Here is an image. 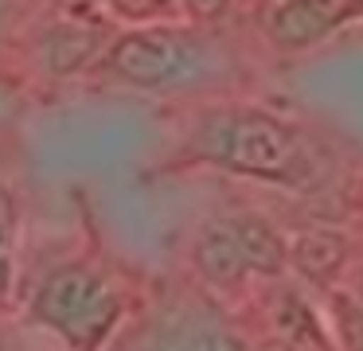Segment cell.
I'll list each match as a JSON object with an SVG mask.
<instances>
[{
  "label": "cell",
  "mask_w": 363,
  "mask_h": 351,
  "mask_svg": "<svg viewBox=\"0 0 363 351\" xmlns=\"http://www.w3.org/2000/svg\"><path fill=\"white\" fill-rule=\"evenodd\" d=\"M191 148L199 160H211L242 176L277 179V184H297L308 172L301 133L254 106H223L203 113L191 133Z\"/></svg>",
  "instance_id": "obj_1"
},
{
  "label": "cell",
  "mask_w": 363,
  "mask_h": 351,
  "mask_svg": "<svg viewBox=\"0 0 363 351\" xmlns=\"http://www.w3.org/2000/svg\"><path fill=\"white\" fill-rule=\"evenodd\" d=\"M102 70L113 74L118 82L137 86V90H168L184 86L203 74L207 59V39L188 28L160 20V23H141V28L118 35L106 47Z\"/></svg>",
  "instance_id": "obj_2"
},
{
  "label": "cell",
  "mask_w": 363,
  "mask_h": 351,
  "mask_svg": "<svg viewBox=\"0 0 363 351\" xmlns=\"http://www.w3.org/2000/svg\"><path fill=\"white\" fill-rule=\"evenodd\" d=\"M35 320L48 328H55L67 343L74 347H94V343L106 340V332L118 320V296L106 285L102 277H94L90 269H59L51 273L40 285L32 304Z\"/></svg>",
  "instance_id": "obj_3"
},
{
  "label": "cell",
  "mask_w": 363,
  "mask_h": 351,
  "mask_svg": "<svg viewBox=\"0 0 363 351\" xmlns=\"http://www.w3.org/2000/svg\"><path fill=\"white\" fill-rule=\"evenodd\" d=\"M359 16L363 0H274L266 8V35L281 51H308Z\"/></svg>",
  "instance_id": "obj_4"
},
{
  "label": "cell",
  "mask_w": 363,
  "mask_h": 351,
  "mask_svg": "<svg viewBox=\"0 0 363 351\" xmlns=\"http://www.w3.org/2000/svg\"><path fill=\"white\" fill-rule=\"evenodd\" d=\"M106 51V28L86 12H71L55 16L51 23H43L35 35V62L51 74H79L86 70L98 55Z\"/></svg>",
  "instance_id": "obj_5"
},
{
  "label": "cell",
  "mask_w": 363,
  "mask_h": 351,
  "mask_svg": "<svg viewBox=\"0 0 363 351\" xmlns=\"http://www.w3.org/2000/svg\"><path fill=\"white\" fill-rule=\"evenodd\" d=\"M196 265L207 281H215V285H238V281L250 273L242 262L235 230H230V218L227 223L203 226V234L196 238Z\"/></svg>",
  "instance_id": "obj_6"
},
{
  "label": "cell",
  "mask_w": 363,
  "mask_h": 351,
  "mask_svg": "<svg viewBox=\"0 0 363 351\" xmlns=\"http://www.w3.org/2000/svg\"><path fill=\"white\" fill-rule=\"evenodd\" d=\"M230 230L238 238L246 269H254V273H281L285 269L289 250H285V242L277 238V230L269 223H262L254 215H238V218H230Z\"/></svg>",
  "instance_id": "obj_7"
},
{
  "label": "cell",
  "mask_w": 363,
  "mask_h": 351,
  "mask_svg": "<svg viewBox=\"0 0 363 351\" xmlns=\"http://www.w3.org/2000/svg\"><path fill=\"white\" fill-rule=\"evenodd\" d=\"M347 242L336 230H305L293 242V265L313 281H328L344 265Z\"/></svg>",
  "instance_id": "obj_8"
},
{
  "label": "cell",
  "mask_w": 363,
  "mask_h": 351,
  "mask_svg": "<svg viewBox=\"0 0 363 351\" xmlns=\"http://www.w3.org/2000/svg\"><path fill=\"white\" fill-rule=\"evenodd\" d=\"M145 351H246V347L215 324H180L160 332Z\"/></svg>",
  "instance_id": "obj_9"
},
{
  "label": "cell",
  "mask_w": 363,
  "mask_h": 351,
  "mask_svg": "<svg viewBox=\"0 0 363 351\" xmlns=\"http://www.w3.org/2000/svg\"><path fill=\"white\" fill-rule=\"evenodd\" d=\"M277 328H281V335L293 343V347H301V351H324V340H320V332H316L308 308L301 301H293V296L281 304V312H277Z\"/></svg>",
  "instance_id": "obj_10"
},
{
  "label": "cell",
  "mask_w": 363,
  "mask_h": 351,
  "mask_svg": "<svg viewBox=\"0 0 363 351\" xmlns=\"http://www.w3.org/2000/svg\"><path fill=\"white\" fill-rule=\"evenodd\" d=\"M336 316H340V332H344L347 351H363V304H336Z\"/></svg>",
  "instance_id": "obj_11"
},
{
  "label": "cell",
  "mask_w": 363,
  "mask_h": 351,
  "mask_svg": "<svg viewBox=\"0 0 363 351\" xmlns=\"http://www.w3.org/2000/svg\"><path fill=\"white\" fill-rule=\"evenodd\" d=\"M230 4H235V0H176V8H180V12H188L191 20H199V23L219 20Z\"/></svg>",
  "instance_id": "obj_12"
},
{
  "label": "cell",
  "mask_w": 363,
  "mask_h": 351,
  "mask_svg": "<svg viewBox=\"0 0 363 351\" xmlns=\"http://www.w3.org/2000/svg\"><path fill=\"white\" fill-rule=\"evenodd\" d=\"M9 234H12V207L0 191V289L9 281Z\"/></svg>",
  "instance_id": "obj_13"
},
{
  "label": "cell",
  "mask_w": 363,
  "mask_h": 351,
  "mask_svg": "<svg viewBox=\"0 0 363 351\" xmlns=\"http://www.w3.org/2000/svg\"><path fill=\"white\" fill-rule=\"evenodd\" d=\"M16 4H20V0H0V35L9 31L12 16H16Z\"/></svg>",
  "instance_id": "obj_14"
}]
</instances>
